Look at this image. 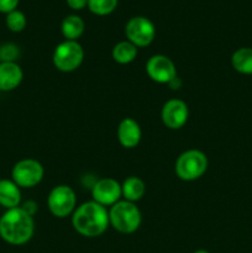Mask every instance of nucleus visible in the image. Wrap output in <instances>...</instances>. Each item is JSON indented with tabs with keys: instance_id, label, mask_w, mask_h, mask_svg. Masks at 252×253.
<instances>
[{
	"instance_id": "nucleus-1",
	"label": "nucleus",
	"mask_w": 252,
	"mask_h": 253,
	"mask_svg": "<svg viewBox=\"0 0 252 253\" xmlns=\"http://www.w3.org/2000/svg\"><path fill=\"white\" fill-rule=\"evenodd\" d=\"M109 224V211L94 200L83 203L72 214L73 229L84 237L101 236Z\"/></svg>"
},
{
	"instance_id": "nucleus-2",
	"label": "nucleus",
	"mask_w": 252,
	"mask_h": 253,
	"mask_svg": "<svg viewBox=\"0 0 252 253\" xmlns=\"http://www.w3.org/2000/svg\"><path fill=\"white\" fill-rule=\"evenodd\" d=\"M35 232L34 217L21 208L9 209L0 217V237L6 244L21 246L32 239Z\"/></svg>"
},
{
	"instance_id": "nucleus-3",
	"label": "nucleus",
	"mask_w": 252,
	"mask_h": 253,
	"mask_svg": "<svg viewBox=\"0 0 252 253\" xmlns=\"http://www.w3.org/2000/svg\"><path fill=\"white\" fill-rule=\"evenodd\" d=\"M110 225L121 234H132L140 227L142 215L135 203L120 200L109 210Z\"/></svg>"
},
{
	"instance_id": "nucleus-4",
	"label": "nucleus",
	"mask_w": 252,
	"mask_h": 253,
	"mask_svg": "<svg viewBox=\"0 0 252 253\" xmlns=\"http://www.w3.org/2000/svg\"><path fill=\"white\" fill-rule=\"evenodd\" d=\"M208 169V157L199 150H188L175 161L174 170L178 178L184 182L199 179Z\"/></svg>"
},
{
	"instance_id": "nucleus-5",
	"label": "nucleus",
	"mask_w": 252,
	"mask_h": 253,
	"mask_svg": "<svg viewBox=\"0 0 252 253\" xmlns=\"http://www.w3.org/2000/svg\"><path fill=\"white\" fill-rule=\"evenodd\" d=\"M84 59V49L78 41L61 42L54 48L52 61L54 67L63 73H71L78 69Z\"/></svg>"
},
{
	"instance_id": "nucleus-6",
	"label": "nucleus",
	"mask_w": 252,
	"mask_h": 253,
	"mask_svg": "<svg viewBox=\"0 0 252 253\" xmlns=\"http://www.w3.org/2000/svg\"><path fill=\"white\" fill-rule=\"evenodd\" d=\"M47 205L53 216L64 219L77 209V195L69 185H57L49 192Z\"/></svg>"
},
{
	"instance_id": "nucleus-7",
	"label": "nucleus",
	"mask_w": 252,
	"mask_h": 253,
	"mask_svg": "<svg viewBox=\"0 0 252 253\" xmlns=\"http://www.w3.org/2000/svg\"><path fill=\"white\" fill-rule=\"evenodd\" d=\"M43 166L36 160L25 158L15 163L11 170V179L20 188H34L43 179Z\"/></svg>"
},
{
	"instance_id": "nucleus-8",
	"label": "nucleus",
	"mask_w": 252,
	"mask_h": 253,
	"mask_svg": "<svg viewBox=\"0 0 252 253\" xmlns=\"http://www.w3.org/2000/svg\"><path fill=\"white\" fill-rule=\"evenodd\" d=\"M125 35L128 42L136 47H147L156 37V27L150 19L145 16L131 17L125 26Z\"/></svg>"
},
{
	"instance_id": "nucleus-9",
	"label": "nucleus",
	"mask_w": 252,
	"mask_h": 253,
	"mask_svg": "<svg viewBox=\"0 0 252 253\" xmlns=\"http://www.w3.org/2000/svg\"><path fill=\"white\" fill-rule=\"evenodd\" d=\"M146 72L153 82L158 84H169L177 78L175 64L165 54H155L146 63Z\"/></svg>"
},
{
	"instance_id": "nucleus-10",
	"label": "nucleus",
	"mask_w": 252,
	"mask_h": 253,
	"mask_svg": "<svg viewBox=\"0 0 252 253\" xmlns=\"http://www.w3.org/2000/svg\"><path fill=\"white\" fill-rule=\"evenodd\" d=\"M91 197L94 202L103 207H113L123 197L121 184L113 178H101L91 187Z\"/></svg>"
},
{
	"instance_id": "nucleus-11",
	"label": "nucleus",
	"mask_w": 252,
	"mask_h": 253,
	"mask_svg": "<svg viewBox=\"0 0 252 253\" xmlns=\"http://www.w3.org/2000/svg\"><path fill=\"white\" fill-rule=\"evenodd\" d=\"M189 118V109L185 101L180 99H170L166 101L161 111V119L166 127L170 130H179L187 124Z\"/></svg>"
},
{
	"instance_id": "nucleus-12",
	"label": "nucleus",
	"mask_w": 252,
	"mask_h": 253,
	"mask_svg": "<svg viewBox=\"0 0 252 253\" xmlns=\"http://www.w3.org/2000/svg\"><path fill=\"white\" fill-rule=\"evenodd\" d=\"M142 131L140 125L132 118H125L118 127V140L125 148H135L140 143Z\"/></svg>"
},
{
	"instance_id": "nucleus-13",
	"label": "nucleus",
	"mask_w": 252,
	"mask_h": 253,
	"mask_svg": "<svg viewBox=\"0 0 252 253\" xmlns=\"http://www.w3.org/2000/svg\"><path fill=\"white\" fill-rule=\"evenodd\" d=\"M24 72L16 62H0V91H11L21 84Z\"/></svg>"
},
{
	"instance_id": "nucleus-14",
	"label": "nucleus",
	"mask_w": 252,
	"mask_h": 253,
	"mask_svg": "<svg viewBox=\"0 0 252 253\" xmlns=\"http://www.w3.org/2000/svg\"><path fill=\"white\" fill-rule=\"evenodd\" d=\"M21 205V190L12 179L0 180V207L6 210Z\"/></svg>"
},
{
	"instance_id": "nucleus-15",
	"label": "nucleus",
	"mask_w": 252,
	"mask_h": 253,
	"mask_svg": "<svg viewBox=\"0 0 252 253\" xmlns=\"http://www.w3.org/2000/svg\"><path fill=\"white\" fill-rule=\"evenodd\" d=\"M121 193H123V197L127 202H138L145 195L146 184L141 178L131 175V177L126 178L123 184H121Z\"/></svg>"
},
{
	"instance_id": "nucleus-16",
	"label": "nucleus",
	"mask_w": 252,
	"mask_h": 253,
	"mask_svg": "<svg viewBox=\"0 0 252 253\" xmlns=\"http://www.w3.org/2000/svg\"><path fill=\"white\" fill-rule=\"evenodd\" d=\"M232 68L240 74L252 76V47H241L231 56Z\"/></svg>"
},
{
	"instance_id": "nucleus-17",
	"label": "nucleus",
	"mask_w": 252,
	"mask_h": 253,
	"mask_svg": "<svg viewBox=\"0 0 252 253\" xmlns=\"http://www.w3.org/2000/svg\"><path fill=\"white\" fill-rule=\"evenodd\" d=\"M84 29H85V24L78 15H68L64 17L61 25L62 35L64 39L69 41H77L83 35Z\"/></svg>"
},
{
	"instance_id": "nucleus-18",
	"label": "nucleus",
	"mask_w": 252,
	"mask_h": 253,
	"mask_svg": "<svg viewBox=\"0 0 252 253\" xmlns=\"http://www.w3.org/2000/svg\"><path fill=\"white\" fill-rule=\"evenodd\" d=\"M113 59L119 64H128L137 57V47L128 41H121L113 47Z\"/></svg>"
},
{
	"instance_id": "nucleus-19",
	"label": "nucleus",
	"mask_w": 252,
	"mask_h": 253,
	"mask_svg": "<svg viewBox=\"0 0 252 253\" xmlns=\"http://www.w3.org/2000/svg\"><path fill=\"white\" fill-rule=\"evenodd\" d=\"M119 0H88V9L98 16L111 14L118 6Z\"/></svg>"
},
{
	"instance_id": "nucleus-20",
	"label": "nucleus",
	"mask_w": 252,
	"mask_h": 253,
	"mask_svg": "<svg viewBox=\"0 0 252 253\" xmlns=\"http://www.w3.org/2000/svg\"><path fill=\"white\" fill-rule=\"evenodd\" d=\"M5 22H6V26L10 31L21 32V31H24V29L26 27L27 19H26V16H25L24 12L16 9V10H14V11L6 14Z\"/></svg>"
},
{
	"instance_id": "nucleus-21",
	"label": "nucleus",
	"mask_w": 252,
	"mask_h": 253,
	"mask_svg": "<svg viewBox=\"0 0 252 253\" xmlns=\"http://www.w3.org/2000/svg\"><path fill=\"white\" fill-rule=\"evenodd\" d=\"M19 54V47L14 43H5L0 47V61L1 62H15Z\"/></svg>"
},
{
	"instance_id": "nucleus-22",
	"label": "nucleus",
	"mask_w": 252,
	"mask_h": 253,
	"mask_svg": "<svg viewBox=\"0 0 252 253\" xmlns=\"http://www.w3.org/2000/svg\"><path fill=\"white\" fill-rule=\"evenodd\" d=\"M20 0H0V12L9 14V12L16 10Z\"/></svg>"
},
{
	"instance_id": "nucleus-23",
	"label": "nucleus",
	"mask_w": 252,
	"mask_h": 253,
	"mask_svg": "<svg viewBox=\"0 0 252 253\" xmlns=\"http://www.w3.org/2000/svg\"><path fill=\"white\" fill-rule=\"evenodd\" d=\"M20 208L32 217H34V215L36 214L37 210H39V205H37V203H35L34 200H27V202L22 203V205H20Z\"/></svg>"
},
{
	"instance_id": "nucleus-24",
	"label": "nucleus",
	"mask_w": 252,
	"mask_h": 253,
	"mask_svg": "<svg viewBox=\"0 0 252 253\" xmlns=\"http://www.w3.org/2000/svg\"><path fill=\"white\" fill-rule=\"evenodd\" d=\"M72 10H82L88 5V0H66Z\"/></svg>"
},
{
	"instance_id": "nucleus-25",
	"label": "nucleus",
	"mask_w": 252,
	"mask_h": 253,
	"mask_svg": "<svg viewBox=\"0 0 252 253\" xmlns=\"http://www.w3.org/2000/svg\"><path fill=\"white\" fill-rule=\"evenodd\" d=\"M193 253H209L208 251H205V250H198V251L193 252Z\"/></svg>"
}]
</instances>
